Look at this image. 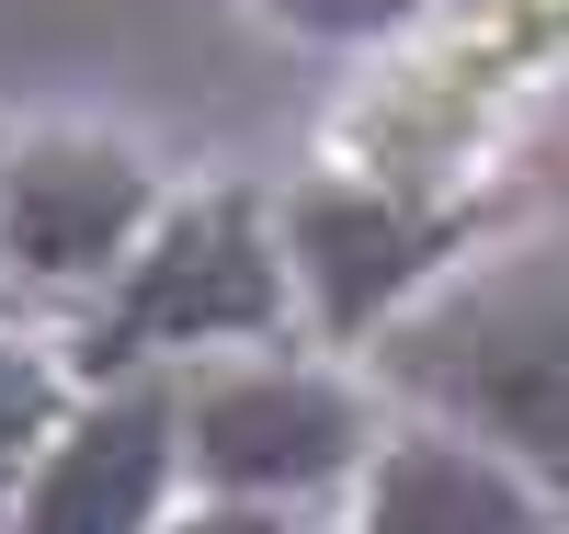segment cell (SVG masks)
Instances as JSON below:
<instances>
[{
  "label": "cell",
  "mask_w": 569,
  "mask_h": 534,
  "mask_svg": "<svg viewBox=\"0 0 569 534\" xmlns=\"http://www.w3.org/2000/svg\"><path fill=\"white\" fill-rule=\"evenodd\" d=\"M388 375L421 399V421L512 455L558 501L569 490V239H536V251H501L433 284L388 330Z\"/></svg>",
  "instance_id": "obj_1"
},
{
  "label": "cell",
  "mask_w": 569,
  "mask_h": 534,
  "mask_svg": "<svg viewBox=\"0 0 569 534\" xmlns=\"http://www.w3.org/2000/svg\"><path fill=\"white\" fill-rule=\"evenodd\" d=\"M297 319V262L284 228L251 193H194L149 228V251L114 273L103 319L80 330V375H160L171 353H228V342H273Z\"/></svg>",
  "instance_id": "obj_2"
},
{
  "label": "cell",
  "mask_w": 569,
  "mask_h": 534,
  "mask_svg": "<svg viewBox=\"0 0 569 534\" xmlns=\"http://www.w3.org/2000/svg\"><path fill=\"white\" fill-rule=\"evenodd\" d=\"M182 466L206 477V501H251V512H284L330 490V477L376 466V421L342 375L319 364H206L182 386Z\"/></svg>",
  "instance_id": "obj_3"
},
{
  "label": "cell",
  "mask_w": 569,
  "mask_h": 534,
  "mask_svg": "<svg viewBox=\"0 0 569 534\" xmlns=\"http://www.w3.org/2000/svg\"><path fill=\"white\" fill-rule=\"evenodd\" d=\"M160 228V182L126 137L46 125L0 160V262L23 284H114Z\"/></svg>",
  "instance_id": "obj_4"
},
{
  "label": "cell",
  "mask_w": 569,
  "mask_h": 534,
  "mask_svg": "<svg viewBox=\"0 0 569 534\" xmlns=\"http://www.w3.org/2000/svg\"><path fill=\"white\" fill-rule=\"evenodd\" d=\"M182 386L171 375H114L69 410V432L46 444V466L23 477V501L0 534H171V490H182Z\"/></svg>",
  "instance_id": "obj_5"
},
{
  "label": "cell",
  "mask_w": 569,
  "mask_h": 534,
  "mask_svg": "<svg viewBox=\"0 0 569 534\" xmlns=\"http://www.w3.org/2000/svg\"><path fill=\"white\" fill-rule=\"evenodd\" d=\"M445 216L399 205V193H353V182H308L297 205H284V262H297V296L319 330H399L410 296L433 284L445 262Z\"/></svg>",
  "instance_id": "obj_6"
},
{
  "label": "cell",
  "mask_w": 569,
  "mask_h": 534,
  "mask_svg": "<svg viewBox=\"0 0 569 534\" xmlns=\"http://www.w3.org/2000/svg\"><path fill=\"white\" fill-rule=\"evenodd\" d=\"M365 534H558V512L512 455L445 421H410L365 466Z\"/></svg>",
  "instance_id": "obj_7"
},
{
  "label": "cell",
  "mask_w": 569,
  "mask_h": 534,
  "mask_svg": "<svg viewBox=\"0 0 569 534\" xmlns=\"http://www.w3.org/2000/svg\"><path fill=\"white\" fill-rule=\"evenodd\" d=\"M58 432H69V386H58V364L0 330V523H12L23 477L46 466V444H58Z\"/></svg>",
  "instance_id": "obj_8"
},
{
  "label": "cell",
  "mask_w": 569,
  "mask_h": 534,
  "mask_svg": "<svg viewBox=\"0 0 569 534\" xmlns=\"http://www.w3.org/2000/svg\"><path fill=\"white\" fill-rule=\"evenodd\" d=\"M171 534H284V512H251V501H194V512H171Z\"/></svg>",
  "instance_id": "obj_9"
}]
</instances>
